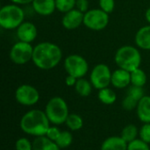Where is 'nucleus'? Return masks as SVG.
<instances>
[{"instance_id":"16","label":"nucleus","mask_w":150,"mask_h":150,"mask_svg":"<svg viewBox=\"0 0 150 150\" xmlns=\"http://www.w3.org/2000/svg\"><path fill=\"white\" fill-rule=\"evenodd\" d=\"M135 43L141 49L150 50V25L138 30L135 34Z\"/></svg>"},{"instance_id":"14","label":"nucleus","mask_w":150,"mask_h":150,"mask_svg":"<svg viewBox=\"0 0 150 150\" xmlns=\"http://www.w3.org/2000/svg\"><path fill=\"white\" fill-rule=\"evenodd\" d=\"M32 5L34 11L40 16H49L56 9L55 0H33Z\"/></svg>"},{"instance_id":"23","label":"nucleus","mask_w":150,"mask_h":150,"mask_svg":"<svg viewBox=\"0 0 150 150\" xmlns=\"http://www.w3.org/2000/svg\"><path fill=\"white\" fill-rule=\"evenodd\" d=\"M138 134H139V130H138V128H137L134 125L130 124V125L126 126V127L123 128V130L121 131L120 136H121V138H122L125 142H127V143H129V142H133L134 140L137 139Z\"/></svg>"},{"instance_id":"1","label":"nucleus","mask_w":150,"mask_h":150,"mask_svg":"<svg viewBox=\"0 0 150 150\" xmlns=\"http://www.w3.org/2000/svg\"><path fill=\"white\" fill-rule=\"evenodd\" d=\"M62 59V52L54 43L44 41L33 47V62L42 70H49L56 67Z\"/></svg>"},{"instance_id":"7","label":"nucleus","mask_w":150,"mask_h":150,"mask_svg":"<svg viewBox=\"0 0 150 150\" xmlns=\"http://www.w3.org/2000/svg\"><path fill=\"white\" fill-rule=\"evenodd\" d=\"M64 69L68 75L79 79L83 78L87 74L89 70V64L82 55L70 54L64 60Z\"/></svg>"},{"instance_id":"5","label":"nucleus","mask_w":150,"mask_h":150,"mask_svg":"<svg viewBox=\"0 0 150 150\" xmlns=\"http://www.w3.org/2000/svg\"><path fill=\"white\" fill-rule=\"evenodd\" d=\"M50 123L54 125H62L66 122L69 115V107L66 101L61 97H54L47 103L45 111Z\"/></svg>"},{"instance_id":"32","label":"nucleus","mask_w":150,"mask_h":150,"mask_svg":"<svg viewBox=\"0 0 150 150\" xmlns=\"http://www.w3.org/2000/svg\"><path fill=\"white\" fill-rule=\"evenodd\" d=\"M61 133H62V131L57 127H50L46 134V136L47 138H49L50 140L55 142L58 139V137L60 136Z\"/></svg>"},{"instance_id":"33","label":"nucleus","mask_w":150,"mask_h":150,"mask_svg":"<svg viewBox=\"0 0 150 150\" xmlns=\"http://www.w3.org/2000/svg\"><path fill=\"white\" fill-rule=\"evenodd\" d=\"M88 8H89V1L88 0H76V9L85 13L86 11H89Z\"/></svg>"},{"instance_id":"4","label":"nucleus","mask_w":150,"mask_h":150,"mask_svg":"<svg viewBox=\"0 0 150 150\" xmlns=\"http://www.w3.org/2000/svg\"><path fill=\"white\" fill-rule=\"evenodd\" d=\"M24 19V10L18 4H6L0 9V26L5 30L17 29Z\"/></svg>"},{"instance_id":"9","label":"nucleus","mask_w":150,"mask_h":150,"mask_svg":"<svg viewBox=\"0 0 150 150\" xmlns=\"http://www.w3.org/2000/svg\"><path fill=\"white\" fill-rule=\"evenodd\" d=\"M112 74V73L107 65L104 63L96 65L92 69L90 76V80L92 86L98 91L104 88H107L111 84Z\"/></svg>"},{"instance_id":"6","label":"nucleus","mask_w":150,"mask_h":150,"mask_svg":"<svg viewBox=\"0 0 150 150\" xmlns=\"http://www.w3.org/2000/svg\"><path fill=\"white\" fill-rule=\"evenodd\" d=\"M83 24L92 31H102L109 24V15L101 9H91L84 13Z\"/></svg>"},{"instance_id":"35","label":"nucleus","mask_w":150,"mask_h":150,"mask_svg":"<svg viewBox=\"0 0 150 150\" xmlns=\"http://www.w3.org/2000/svg\"><path fill=\"white\" fill-rule=\"evenodd\" d=\"M33 0H10V2H11L12 4H32Z\"/></svg>"},{"instance_id":"28","label":"nucleus","mask_w":150,"mask_h":150,"mask_svg":"<svg viewBox=\"0 0 150 150\" xmlns=\"http://www.w3.org/2000/svg\"><path fill=\"white\" fill-rule=\"evenodd\" d=\"M138 103L139 102L137 100H135L132 97L127 95L122 101V107L126 111H133L134 109H136Z\"/></svg>"},{"instance_id":"12","label":"nucleus","mask_w":150,"mask_h":150,"mask_svg":"<svg viewBox=\"0 0 150 150\" xmlns=\"http://www.w3.org/2000/svg\"><path fill=\"white\" fill-rule=\"evenodd\" d=\"M17 37L19 41L31 43L37 37V27L32 22H23L16 31Z\"/></svg>"},{"instance_id":"18","label":"nucleus","mask_w":150,"mask_h":150,"mask_svg":"<svg viewBox=\"0 0 150 150\" xmlns=\"http://www.w3.org/2000/svg\"><path fill=\"white\" fill-rule=\"evenodd\" d=\"M55 142L50 140L46 135L36 137L33 142V150H60Z\"/></svg>"},{"instance_id":"2","label":"nucleus","mask_w":150,"mask_h":150,"mask_svg":"<svg viewBox=\"0 0 150 150\" xmlns=\"http://www.w3.org/2000/svg\"><path fill=\"white\" fill-rule=\"evenodd\" d=\"M50 121L47 117L45 112L33 109L25 112L20 120V128L21 130L32 136H44L46 135Z\"/></svg>"},{"instance_id":"26","label":"nucleus","mask_w":150,"mask_h":150,"mask_svg":"<svg viewBox=\"0 0 150 150\" xmlns=\"http://www.w3.org/2000/svg\"><path fill=\"white\" fill-rule=\"evenodd\" d=\"M127 150H150L149 143L143 142L142 139H135L127 143Z\"/></svg>"},{"instance_id":"36","label":"nucleus","mask_w":150,"mask_h":150,"mask_svg":"<svg viewBox=\"0 0 150 150\" xmlns=\"http://www.w3.org/2000/svg\"><path fill=\"white\" fill-rule=\"evenodd\" d=\"M145 18H146V20L149 22L150 24V7L149 8H148L147 9V11H146V13H145Z\"/></svg>"},{"instance_id":"31","label":"nucleus","mask_w":150,"mask_h":150,"mask_svg":"<svg viewBox=\"0 0 150 150\" xmlns=\"http://www.w3.org/2000/svg\"><path fill=\"white\" fill-rule=\"evenodd\" d=\"M98 4H99L100 9L108 14L112 12L115 7L114 0H98Z\"/></svg>"},{"instance_id":"8","label":"nucleus","mask_w":150,"mask_h":150,"mask_svg":"<svg viewBox=\"0 0 150 150\" xmlns=\"http://www.w3.org/2000/svg\"><path fill=\"white\" fill-rule=\"evenodd\" d=\"M33 47L31 43L18 41L15 43L10 50V59L17 65H24L32 61Z\"/></svg>"},{"instance_id":"3","label":"nucleus","mask_w":150,"mask_h":150,"mask_svg":"<svg viewBox=\"0 0 150 150\" xmlns=\"http://www.w3.org/2000/svg\"><path fill=\"white\" fill-rule=\"evenodd\" d=\"M114 61L120 69L132 72L140 68L142 63V54L139 49L133 46H123L117 50Z\"/></svg>"},{"instance_id":"25","label":"nucleus","mask_w":150,"mask_h":150,"mask_svg":"<svg viewBox=\"0 0 150 150\" xmlns=\"http://www.w3.org/2000/svg\"><path fill=\"white\" fill-rule=\"evenodd\" d=\"M76 4V0H55L56 9L62 13H66L75 9Z\"/></svg>"},{"instance_id":"17","label":"nucleus","mask_w":150,"mask_h":150,"mask_svg":"<svg viewBox=\"0 0 150 150\" xmlns=\"http://www.w3.org/2000/svg\"><path fill=\"white\" fill-rule=\"evenodd\" d=\"M101 150H127V142L121 136H111L103 142Z\"/></svg>"},{"instance_id":"27","label":"nucleus","mask_w":150,"mask_h":150,"mask_svg":"<svg viewBox=\"0 0 150 150\" xmlns=\"http://www.w3.org/2000/svg\"><path fill=\"white\" fill-rule=\"evenodd\" d=\"M127 95L132 97L133 98H134L138 102L145 96L143 88L139 87V86H134V85H132L131 87H129V89L127 92Z\"/></svg>"},{"instance_id":"21","label":"nucleus","mask_w":150,"mask_h":150,"mask_svg":"<svg viewBox=\"0 0 150 150\" xmlns=\"http://www.w3.org/2000/svg\"><path fill=\"white\" fill-rule=\"evenodd\" d=\"M130 74H131V83H132V85L143 87L146 84L148 77H147L146 73L141 68L134 69V71L130 72Z\"/></svg>"},{"instance_id":"11","label":"nucleus","mask_w":150,"mask_h":150,"mask_svg":"<svg viewBox=\"0 0 150 150\" xmlns=\"http://www.w3.org/2000/svg\"><path fill=\"white\" fill-rule=\"evenodd\" d=\"M84 13L77 9H73L66 13H64L62 24L67 30H75L83 23Z\"/></svg>"},{"instance_id":"13","label":"nucleus","mask_w":150,"mask_h":150,"mask_svg":"<svg viewBox=\"0 0 150 150\" xmlns=\"http://www.w3.org/2000/svg\"><path fill=\"white\" fill-rule=\"evenodd\" d=\"M111 83L113 87L117 89H124L131 83V74L122 69H118L114 70L112 74Z\"/></svg>"},{"instance_id":"19","label":"nucleus","mask_w":150,"mask_h":150,"mask_svg":"<svg viewBox=\"0 0 150 150\" xmlns=\"http://www.w3.org/2000/svg\"><path fill=\"white\" fill-rule=\"evenodd\" d=\"M74 87L76 93L81 97H88L91 93V90H92V84L91 81L89 82L84 78L77 79L76 83Z\"/></svg>"},{"instance_id":"22","label":"nucleus","mask_w":150,"mask_h":150,"mask_svg":"<svg viewBox=\"0 0 150 150\" xmlns=\"http://www.w3.org/2000/svg\"><path fill=\"white\" fill-rule=\"evenodd\" d=\"M65 124L69 130L77 131L83 127V120L80 115H78L76 113H69V115L68 116V118L66 120Z\"/></svg>"},{"instance_id":"30","label":"nucleus","mask_w":150,"mask_h":150,"mask_svg":"<svg viewBox=\"0 0 150 150\" xmlns=\"http://www.w3.org/2000/svg\"><path fill=\"white\" fill-rule=\"evenodd\" d=\"M140 139L143 142L150 143V123H144V125L141 127L139 131Z\"/></svg>"},{"instance_id":"24","label":"nucleus","mask_w":150,"mask_h":150,"mask_svg":"<svg viewBox=\"0 0 150 150\" xmlns=\"http://www.w3.org/2000/svg\"><path fill=\"white\" fill-rule=\"evenodd\" d=\"M73 141V137L70 132L69 131H62L60 136L55 141V143L59 146L60 149H65L71 145Z\"/></svg>"},{"instance_id":"34","label":"nucleus","mask_w":150,"mask_h":150,"mask_svg":"<svg viewBox=\"0 0 150 150\" xmlns=\"http://www.w3.org/2000/svg\"><path fill=\"white\" fill-rule=\"evenodd\" d=\"M76 81H77V78L73 76H70V75H68L66 79H65L66 84L68 86H75L76 83Z\"/></svg>"},{"instance_id":"15","label":"nucleus","mask_w":150,"mask_h":150,"mask_svg":"<svg viewBox=\"0 0 150 150\" xmlns=\"http://www.w3.org/2000/svg\"><path fill=\"white\" fill-rule=\"evenodd\" d=\"M138 119L143 123H150V96H144L136 107Z\"/></svg>"},{"instance_id":"10","label":"nucleus","mask_w":150,"mask_h":150,"mask_svg":"<svg viewBox=\"0 0 150 150\" xmlns=\"http://www.w3.org/2000/svg\"><path fill=\"white\" fill-rule=\"evenodd\" d=\"M15 98L17 102L22 105L32 106L38 103L40 93L35 87L30 84H22L16 90Z\"/></svg>"},{"instance_id":"20","label":"nucleus","mask_w":150,"mask_h":150,"mask_svg":"<svg viewBox=\"0 0 150 150\" xmlns=\"http://www.w3.org/2000/svg\"><path fill=\"white\" fill-rule=\"evenodd\" d=\"M98 99L105 105H112L117 99L116 93L110 88H104L98 91Z\"/></svg>"},{"instance_id":"29","label":"nucleus","mask_w":150,"mask_h":150,"mask_svg":"<svg viewBox=\"0 0 150 150\" xmlns=\"http://www.w3.org/2000/svg\"><path fill=\"white\" fill-rule=\"evenodd\" d=\"M16 150H33V142L27 138H19L15 143Z\"/></svg>"}]
</instances>
